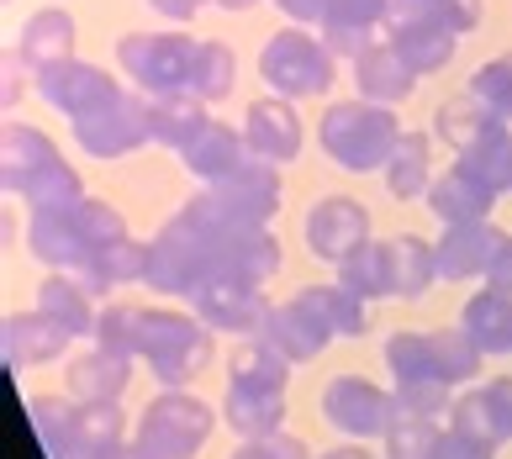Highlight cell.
Segmentation results:
<instances>
[{
	"mask_svg": "<svg viewBox=\"0 0 512 459\" xmlns=\"http://www.w3.org/2000/svg\"><path fill=\"white\" fill-rule=\"evenodd\" d=\"M275 212H280V164H264V159L238 169L233 180L201 185L180 206V217L196 233H264L275 222Z\"/></svg>",
	"mask_w": 512,
	"mask_h": 459,
	"instance_id": "cell-1",
	"label": "cell"
},
{
	"mask_svg": "<svg viewBox=\"0 0 512 459\" xmlns=\"http://www.w3.org/2000/svg\"><path fill=\"white\" fill-rule=\"evenodd\" d=\"M217 343L212 328L196 317V312H175V306H143V322H138V359L164 391H185L191 380L212 365Z\"/></svg>",
	"mask_w": 512,
	"mask_h": 459,
	"instance_id": "cell-2",
	"label": "cell"
},
{
	"mask_svg": "<svg viewBox=\"0 0 512 459\" xmlns=\"http://www.w3.org/2000/svg\"><path fill=\"white\" fill-rule=\"evenodd\" d=\"M396 138H402V122H396V106H375V101H333L317 122V143L322 153L349 169V175H370V169H386Z\"/></svg>",
	"mask_w": 512,
	"mask_h": 459,
	"instance_id": "cell-3",
	"label": "cell"
},
{
	"mask_svg": "<svg viewBox=\"0 0 512 459\" xmlns=\"http://www.w3.org/2000/svg\"><path fill=\"white\" fill-rule=\"evenodd\" d=\"M259 80L270 85L280 101H307V95H328L338 80V59L322 43L317 27H280L264 37L259 48Z\"/></svg>",
	"mask_w": 512,
	"mask_h": 459,
	"instance_id": "cell-4",
	"label": "cell"
},
{
	"mask_svg": "<svg viewBox=\"0 0 512 459\" xmlns=\"http://www.w3.org/2000/svg\"><path fill=\"white\" fill-rule=\"evenodd\" d=\"M196 48L201 37L185 32H127L117 37V64L132 80L138 95H191V74H196Z\"/></svg>",
	"mask_w": 512,
	"mask_h": 459,
	"instance_id": "cell-5",
	"label": "cell"
},
{
	"mask_svg": "<svg viewBox=\"0 0 512 459\" xmlns=\"http://www.w3.org/2000/svg\"><path fill=\"white\" fill-rule=\"evenodd\" d=\"M212 428H217V412L206 407L201 396H191V391H159L143 407L138 438H132V444H138L148 459H196L201 444L212 438Z\"/></svg>",
	"mask_w": 512,
	"mask_h": 459,
	"instance_id": "cell-6",
	"label": "cell"
},
{
	"mask_svg": "<svg viewBox=\"0 0 512 459\" xmlns=\"http://www.w3.org/2000/svg\"><path fill=\"white\" fill-rule=\"evenodd\" d=\"M206 280H212V238L196 233V227L175 212L154 238H148L143 285H148V291H164V296H185V301H191Z\"/></svg>",
	"mask_w": 512,
	"mask_h": 459,
	"instance_id": "cell-7",
	"label": "cell"
},
{
	"mask_svg": "<svg viewBox=\"0 0 512 459\" xmlns=\"http://www.w3.org/2000/svg\"><path fill=\"white\" fill-rule=\"evenodd\" d=\"M322 417H328L333 433H344L349 444H370V438H386L396 423V401L386 386H375L365 375H333L322 386Z\"/></svg>",
	"mask_w": 512,
	"mask_h": 459,
	"instance_id": "cell-8",
	"label": "cell"
},
{
	"mask_svg": "<svg viewBox=\"0 0 512 459\" xmlns=\"http://www.w3.org/2000/svg\"><path fill=\"white\" fill-rule=\"evenodd\" d=\"M74 132V143H80L90 159H127V153H138L148 143V95L138 90H122L111 106L101 111H90V117L80 122H69Z\"/></svg>",
	"mask_w": 512,
	"mask_h": 459,
	"instance_id": "cell-9",
	"label": "cell"
},
{
	"mask_svg": "<svg viewBox=\"0 0 512 459\" xmlns=\"http://www.w3.org/2000/svg\"><path fill=\"white\" fill-rule=\"evenodd\" d=\"M32 90H37V101H48L53 111H64L69 122H80V117H90V111L111 106L127 85L111 80L101 64L64 59V64H53V69H43V74H32Z\"/></svg>",
	"mask_w": 512,
	"mask_h": 459,
	"instance_id": "cell-10",
	"label": "cell"
},
{
	"mask_svg": "<svg viewBox=\"0 0 512 459\" xmlns=\"http://www.w3.org/2000/svg\"><path fill=\"white\" fill-rule=\"evenodd\" d=\"M301 238H307V254L322 259V264H344L354 248H365L370 243V212H365V201H354V196H322L307 222H301Z\"/></svg>",
	"mask_w": 512,
	"mask_h": 459,
	"instance_id": "cell-11",
	"label": "cell"
},
{
	"mask_svg": "<svg viewBox=\"0 0 512 459\" xmlns=\"http://www.w3.org/2000/svg\"><path fill=\"white\" fill-rule=\"evenodd\" d=\"M212 238V280H238V285H254L264 291L286 254H280V238L264 227V233H206Z\"/></svg>",
	"mask_w": 512,
	"mask_h": 459,
	"instance_id": "cell-12",
	"label": "cell"
},
{
	"mask_svg": "<svg viewBox=\"0 0 512 459\" xmlns=\"http://www.w3.org/2000/svg\"><path fill=\"white\" fill-rule=\"evenodd\" d=\"M27 254L48 275H80L90 264V238H85L80 206H69V212H32L27 217Z\"/></svg>",
	"mask_w": 512,
	"mask_h": 459,
	"instance_id": "cell-13",
	"label": "cell"
},
{
	"mask_svg": "<svg viewBox=\"0 0 512 459\" xmlns=\"http://www.w3.org/2000/svg\"><path fill=\"white\" fill-rule=\"evenodd\" d=\"M270 296L254 291V285L238 280H206L201 291L191 296V312L206 322L212 333H259L264 317H270Z\"/></svg>",
	"mask_w": 512,
	"mask_h": 459,
	"instance_id": "cell-14",
	"label": "cell"
},
{
	"mask_svg": "<svg viewBox=\"0 0 512 459\" xmlns=\"http://www.w3.org/2000/svg\"><path fill=\"white\" fill-rule=\"evenodd\" d=\"M180 159H185V169H191L201 185H217V180H233L238 169H249L259 153L249 148L243 127H233V122H206V127L196 132V143L185 148Z\"/></svg>",
	"mask_w": 512,
	"mask_h": 459,
	"instance_id": "cell-15",
	"label": "cell"
},
{
	"mask_svg": "<svg viewBox=\"0 0 512 459\" xmlns=\"http://www.w3.org/2000/svg\"><path fill=\"white\" fill-rule=\"evenodd\" d=\"M502 243L497 222H465V227H444L433 243V270L439 280H486V264Z\"/></svg>",
	"mask_w": 512,
	"mask_h": 459,
	"instance_id": "cell-16",
	"label": "cell"
},
{
	"mask_svg": "<svg viewBox=\"0 0 512 459\" xmlns=\"http://www.w3.org/2000/svg\"><path fill=\"white\" fill-rule=\"evenodd\" d=\"M243 138L259 153L264 164H291L301 153V117L291 101L280 95H259V101L243 111Z\"/></svg>",
	"mask_w": 512,
	"mask_h": 459,
	"instance_id": "cell-17",
	"label": "cell"
},
{
	"mask_svg": "<svg viewBox=\"0 0 512 459\" xmlns=\"http://www.w3.org/2000/svg\"><path fill=\"white\" fill-rule=\"evenodd\" d=\"M74 59V16L64 6H43L16 27V64L27 74H43L53 64Z\"/></svg>",
	"mask_w": 512,
	"mask_h": 459,
	"instance_id": "cell-18",
	"label": "cell"
},
{
	"mask_svg": "<svg viewBox=\"0 0 512 459\" xmlns=\"http://www.w3.org/2000/svg\"><path fill=\"white\" fill-rule=\"evenodd\" d=\"M254 338H264L275 354H286L291 365H312V359L333 343V333L322 328V322H317L296 296H291V301H275L270 317H264V328H259Z\"/></svg>",
	"mask_w": 512,
	"mask_h": 459,
	"instance_id": "cell-19",
	"label": "cell"
},
{
	"mask_svg": "<svg viewBox=\"0 0 512 459\" xmlns=\"http://www.w3.org/2000/svg\"><path fill=\"white\" fill-rule=\"evenodd\" d=\"M132 365L138 359L127 354H111V349H85L80 359H69V396L80 401V407H117L127 380H132Z\"/></svg>",
	"mask_w": 512,
	"mask_h": 459,
	"instance_id": "cell-20",
	"label": "cell"
},
{
	"mask_svg": "<svg viewBox=\"0 0 512 459\" xmlns=\"http://www.w3.org/2000/svg\"><path fill=\"white\" fill-rule=\"evenodd\" d=\"M74 343V333H64L48 312H11L6 317V370H32V365H53Z\"/></svg>",
	"mask_w": 512,
	"mask_h": 459,
	"instance_id": "cell-21",
	"label": "cell"
},
{
	"mask_svg": "<svg viewBox=\"0 0 512 459\" xmlns=\"http://www.w3.org/2000/svg\"><path fill=\"white\" fill-rule=\"evenodd\" d=\"M354 85H359V101H375V106H402L407 95L417 90V74L396 59V48L386 43V32H381V43L365 48L354 59Z\"/></svg>",
	"mask_w": 512,
	"mask_h": 459,
	"instance_id": "cell-22",
	"label": "cell"
},
{
	"mask_svg": "<svg viewBox=\"0 0 512 459\" xmlns=\"http://www.w3.org/2000/svg\"><path fill=\"white\" fill-rule=\"evenodd\" d=\"M491 206H497V196L470 180L460 164H449L439 180L428 185V212L439 217L444 227H465V222H491Z\"/></svg>",
	"mask_w": 512,
	"mask_h": 459,
	"instance_id": "cell-23",
	"label": "cell"
},
{
	"mask_svg": "<svg viewBox=\"0 0 512 459\" xmlns=\"http://www.w3.org/2000/svg\"><path fill=\"white\" fill-rule=\"evenodd\" d=\"M386 43L396 48V59H402L417 80H423V74L449 69L460 37L444 32V27H433V22H386Z\"/></svg>",
	"mask_w": 512,
	"mask_h": 459,
	"instance_id": "cell-24",
	"label": "cell"
},
{
	"mask_svg": "<svg viewBox=\"0 0 512 459\" xmlns=\"http://www.w3.org/2000/svg\"><path fill=\"white\" fill-rule=\"evenodd\" d=\"M460 328L486 359L491 354H512V296L481 285V291L460 306Z\"/></svg>",
	"mask_w": 512,
	"mask_h": 459,
	"instance_id": "cell-25",
	"label": "cell"
},
{
	"mask_svg": "<svg viewBox=\"0 0 512 459\" xmlns=\"http://www.w3.org/2000/svg\"><path fill=\"white\" fill-rule=\"evenodd\" d=\"M381 180H386V190L396 201L428 196V185L439 180V175H433V138H428V132H402V138H396Z\"/></svg>",
	"mask_w": 512,
	"mask_h": 459,
	"instance_id": "cell-26",
	"label": "cell"
},
{
	"mask_svg": "<svg viewBox=\"0 0 512 459\" xmlns=\"http://www.w3.org/2000/svg\"><path fill=\"white\" fill-rule=\"evenodd\" d=\"M296 301L307 306V312L328 328L333 338H365L370 333V301H359L354 291H344V285H301Z\"/></svg>",
	"mask_w": 512,
	"mask_h": 459,
	"instance_id": "cell-27",
	"label": "cell"
},
{
	"mask_svg": "<svg viewBox=\"0 0 512 459\" xmlns=\"http://www.w3.org/2000/svg\"><path fill=\"white\" fill-rule=\"evenodd\" d=\"M206 122L212 117H206V101H196V95H154L148 101V143H159L169 153L191 148Z\"/></svg>",
	"mask_w": 512,
	"mask_h": 459,
	"instance_id": "cell-28",
	"label": "cell"
},
{
	"mask_svg": "<svg viewBox=\"0 0 512 459\" xmlns=\"http://www.w3.org/2000/svg\"><path fill=\"white\" fill-rule=\"evenodd\" d=\"M0 159H6V190L11 196H22V190L43 175L53 159H64L59 148H53L37 127L27 122H6V138H0Z\"/></svg>",
	"mask_w": 512,
	"mask_h": 459,
	"instance_id": "cell-29",
	"label": "cell"
},
{
	"mask_svg": "<svg viewBox=\"0 0 512 459\" xmlns=\"http://www.w3.org/2000/svg\"><path fill=\"white\" fill-rule=\"evenodd\" d=\"M291 359L275 354L264 338H243L233 354H227V386H249V391H280L291 386Z\"/></svg>",
	"mask_w": 512,
	"mask_h": 459,
	"instance_id": "cell-30",
	"label": "cell"
},
{
	"mask_svg": "<svg viewBox=\"0 0 512 459\" xmlns=\"http://www.w3.org/2000/svg\"><path fill=\"white\" fill-rule=\"evenodd\" d=\"M222 423L238 438H270L286 423V396L280 391H249V386H227L222 396Z\"/></svg>",
	"mask_w": 512,
	"mask_h": 459,
	"instance_id": "cell-31",
	"label": "cell"
},
{
	"mask_svg": "<svg viewBox=\"0 0 512 459\" xmlns=\"http://www.w3.org/2000/svg\"><path fill=\"white\" fill-rule=\"evenodd\" d=\"M37 312H48L64 333L74 338H96V306H90V291L74 275H48L37 285Z\"/></svg>",
	"mask_w": 512,
	"mask_h": 459,
	"instance_id": "cell-32",
	"label": "cell"
},
{
	"mask_svg": "<svg viewBox=\"0 0 512 459\" xmlns=\"http://www.w3.org/2000/svg\"><path fill=\"white\" fill-rule=\"evenodd\" d=\"M143 264H148V243H138V238H122V243H111V248H101L96 259L85 264L80 280L90 296H111V291H122V285H132V280H143Z\"/></svg>",
	"mask_w": 512,
	"mask_h": 459,
	"instance_id": "cell-33",
	"label": "cell"
},
{
	"mask_svg": "<svg viewBox=\"0 0 512 459\" xmlns=\"http://www.w3.org/2000/svg\"><path fill=\"white\" fill-rule=\"evenodd\" d=\"M454 164H460L470 180H481V185L491 190V196L502 201L507 190H512V122L491 127L486 138H481V143H470Z\"/></svg>",
	"mask_w": 512,
	"mask_h": 459,
	"instance_id": "cell-34",
	"label": "cell"
},
{
	"mask_svg": "<svg viewBox=\"0 0 512 459\" xmlns=\"http://www.w3.org/2000/svg\"><path fill=\"white\" fill-rule=\"evenodd\" d=\"M386 22H433L454 37H465L486 22V0H391Z\"/></svg>",
	"mask_w": 512,
	"mask_h": 459,
	"instance_id": "cell-35",
	"label": "cell"
},
{
	"mask_svg": "<svg viewBox=\"0 0 512 459\" xmlns=\"http://www.w3.org/2000/svg\"><path fill=\"white\" fill-rule=\"evenodd\" d=\"M386 243H391V291H396V301L428 296V285L439 280V270H433V243L417 238V233L386 238Z\"/></svg>",
	"mask_w": 512,
	"mask_h": 459,
	"instance_id": "cell-36",
	"label": "cell"
},
{
	"mask_svg": "<svg viewBox=\"0 0 512 459\" xmlns=\"http://www.w3.org/2000/svg\"><path fill=\"white\" fill-rule=\"evenodd\" d=\"M27 417H32V433H37V444H43V454L48 459H69L74 423H80V401L74 396H32Z\"/></svg>",
	"mask_w": 512,
	"mask_h": 459,
	"instance_id": "cell-37",
	"label": "cell"
},
{
	"mask_svg": "<svg viewBox=\"0 0 512 459\" xmlns=\"http://www.w3.org/2000/svg\"><path fill=\"white\" fill-rule=\"evenodd\" d=\"M491 127H502V117H497V111H486L470 90L465 95H449V101L439 106V117H433V132H439L454 153H465L470 143H481Z\"/></svg>",
	"mask_w": 512,
	"mask_h": 459,
	"instance_id": "cell-38",
	"label": "cell"
},
{
	"mask_svg": "<svg viewBox=\"0 0 512 459\" xmlns=\"http://www.w3.org/2000/svg\"><path fill=\"white\" fill-rule=\"evenodd\" d=\"M338 285L354 291L359 301H381V296H396L391 291V243H365L354 248V254L338 264Z\"/></svg>",
	"mask_w": 512,
	"mask_h": 459,
	"instance_id": "cell-39",
	"label": "cell"
},
{
	"mask_svg": "<svg viewBox=\"0 0 512 459\" xmlns=\"http://www.w3.org/2000/svg\"><path fill=\"white\" fill-rule=\"evenodd\" d=\"M444 428L465 433L470 444H481V449H491V454H497V449L507 444V438H502V423H497V412H491L486 386L465 391V396H454V407H449V417H444Z\"/></svg>",
	"mask_w": 512,
	"mask_h": 459,
	"instance_id": "cell-40",
	"label": "cell"
},
{
	"mask_svg": "<svg viewBox=\"0 0 512 459\" xmlns=\"http://www.w3.org/2000/svg\"><path fill=\"white\" fill-rule=\"evenodd\" d=\"M233 80H238V53L227 43H212V37H201L196 48V74H191V95L196 101H227L233 95Z\"/></svg>",
	"mask_w": 512,
	"mask_h": 459,
	"instance_id": "cell-41",
	"label": "cell"
},
{
	"mask_svg": "<svg viewBox=\"0 0 512 459\" xmlns=\"http://www.w3.org/2000/svg\"><path fill=\"white\" fill-rule=\"evenodd\" d=\"M117 444H127V412L122 407H80L69 459H96V454L117 449Z\"/></svg>",
	"mask_w": 512,
	"mask_h": 459,
	"instance_id": "cell-42",
	"label": "cell"
},
{
	"mask_svg": "<svg viewBox=\"0 0 512 459\" xmlns=\"http://www.w3.org/2000/svg\"><path fill=\"white\" fill-rule=\"evenodd\" d=\"M381 359L396 386H407V380H439V365H433V338L428 333H391L381 343Z\"/></svg>",
	"mask_w": 512,
	"mask_h": 459,
	"instance_id": "cell-43",
	"label": "cell"
},
{
	"mask_svg": "<svg viewBox=\"0 0 512 459\" xmlns=\"http://www.w3.org/2000/svg\"><path fill=\"white\" fill-rule=\"evenodd\" d=\"M433 338V365H439V380L444 386H470V380L481 375V349L465 338V328H439L428 333Z\"/></svg>",
	"mask_w": 512,
	"mask_h": 459,
	"instance_id": "cell-44",
	"label": "cell"
},
{
	"mask_svg": "<svg viewBox=\"0 0 512 459\" xmlns=\"http://www.w3.org/2000/svg\"><path fill=\"white\" fill-rule=\"evenodd\" d=\"M138 322H143V306L132 301H106L101 317H96V343L111 354H127L138 359Z\"/></svg>",
	"mask_w": 512,
	"mask_h": 459,
	"instance_id": "cell-45",
	"label": "cell"
},
{
	"mask_svg": "<svg viewBox=\"0 0 512 459\" xmlns=\"http://www.w3.org/2000/svg\"><path fill=\"white\" fill-rule=\"evenodd\" d=\"M391 401H396V417H428V423H439L454 407V386H444V380H407V386H391Z\"/></svg>",
	"mask_w": 512,
	"mask_h": 459,
	"instance_id": "cell-46",
	"label": "cell"
},
{
	"mask_svg": "<svg viewBox=\"0 0 512 459\" xmlns=\"http://www.w3.org/2000/svg\"><path fill=\"white\" fill-rule=\"evenodd\" d=\"M486 111H497L502 122H512V53H497L491 64H481L476 74H470V85H465Z\"/></svg>",
	"mask_w": 512,
	"mask_h": 459,
	"instance_id": "cell-47",
	"label": "cell"
},
{
	"mask_svg": "<svg viewBox=\"0 0 512 459\" xmlns=\"http://www.w3.org/2000/svg\"><path fill=\"white\" fill-rule=\"evenodd\" d=\"M439 433H444V423H428V417H396L381 444H386V459H433Z\"/></svg>",
	"mask_w": 512,
	"mask_h": 459,
	"instance_id": "cell-48",
	"label": "cell"
},
{
	"mask_svg": "<svg viewBox=\"0 0 512 459\" xmlns=\"http://www.w3.org/2000/svg\"><path fill=\"white\" fill-rule=\"evenodd\" d=\"M233 459H317V454L291 433H270V438H243L233 449Z\"/></svg>",
	"mask_w": 512,
	"mask_h": 459,
	"instance_id": "cell-49",
	"label": "cell"
},
{
	"mask_svg": "<svg viewBox=\"0 0 512 459\" xmlns=\"http://www.w3.org/2000/svg\"><path fill=\"white\" fill-rule=\"evenodd\" d=\"M486 396H491V412H497V423H502V438L512 444V375H491L481 380Z\"/></svg>",
	"mask_w": 512,
	"mask_h": 459,
	"instance_id": "cell-50",
	"label": "cell"
},
{
	"mask_svg": "<svg viewBox=\"0 0 512 459\" xmlns=\"http://www.w3.org/2000/svg\"><path fill=\"white\" fill-rule=\"evenodd\" d=\"M433 459H497V454L481 449V444H470L465 433L444 428V433H439V444H433Z\"/></svg>",
	"mask_w": 512,
	"mask_h": 459,
	"instance_id": "cell-51",
	"label": "cell"
},
{
	"mask_svg": "<svg viewBox=\"0 0 512 459\" xmlns=\"http://www.w3.org/2000/svg\"><path fill=\"white\" fill-rule=\"evenodd\" d=\"M481 285H491V291H507V296H512V233H502V243H497V254H491Z\"/></svg>",
	"mask_w": 512,
	"mask_h": 459,
	"instance_id": "cell-52",
	"label": "cell"
},
{
	"mask_svg": "<svg viewBox=\"0 0 512 459\" xmlns=\"http://www.w3.org/2000/svg\"><path fill=\"white\" fill-rule=\"evenodd\" d=\"M322 6L328 0H275V11L291 16V27H322Z\"/></svg>",
	"mask_w": 512,
	"mask_h": 459,
	"instance_id": "cell-53",
	"label": "cell"
},
{
	"mask_svg": "<svg viewBox=\"0 0 512 459\" xmlns=\"http://www.w3.org/2000/svg\"><path fill=\"white\" fill-rule=\"evenodd\" d=\"M148 6H154L164 22H191V16L206 6V0H148Z\"/></svg>",
	"mask_w": 512,
	"mask_h": 459,
	"instance_id": "cell-54",
	"label": "cell"
},
{
	"mask_svg": "<svg viewBox=\"0 0 512 459\" xmlns=\"http://www.w3.org/2000/svg\"><path fill=\"white\" fill-rule=\"evenodd\" d=\"M317 459H375L365 444H333V449H322Z\"/></svg>",
	"mask_w": 512,
	"mask_h": 459,
	"instance_id": "cell-55",
	"label": "cell"
},
{
	"mask_svg": "<svg viewBox=\"0 0 512 459\" xmlns=\"http://www.w3.org/2000/svg\"><path fill=\"white\" fill-rule=\"evenodd\" d=\"M96 459H148L138 444H132V438H127V444H117V449H106V454H96Z\"/></svg>",
	"mask_w": 512,
	"mask_h": 459,
	"instance_id": "cell-56",
	"label": "cell"
},
{
	"mask_svg": "<svg viewBox=\"0 0 512 459\" xmlns=\"http://www.w3.org/2000/svg\"><path fill=\"white\" fill-rule=\"evenodd\" d=\"M217 6H222V11H254L259 0H217Z\"/></svg>",
	"mask_w": 512,
	"mask_h": 459,
	"instance_id": "cell-57",
	"label": "cell"
}]
</instances>
